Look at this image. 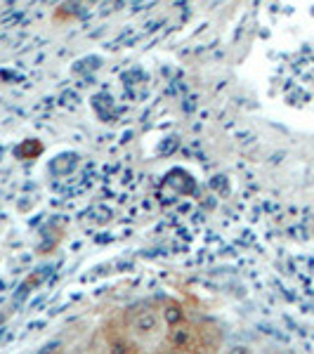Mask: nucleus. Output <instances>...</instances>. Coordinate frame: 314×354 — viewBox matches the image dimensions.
Listing matches in <instances>:
<instances>
[{"label":"nucleus","instance_id":"obj_1","mask_svg":"<svg viewBox=\"0 0 314 354\" xmlns=\"http://www.w3.org/2000/svg\"><path fill=\"white\" fill-rule=\"evenodd\" d=\"M163 314L161 310L151 305H137L133 310L125 312V319H123V326L128 330V335L133 338L137 345L142 347V342H149L154 338L163 333Z\"/></svg>","mask_w":314,"mask_h":354},{"label":"nucleus","instance_id":"obj_2","mask_svg":"<svg viewBox=\"0 0 314 354\" xmlns=\"http://www.w3.org/2000/svg\"><path fill=\"white\" fill-rule=\"evenodd\" d=\"M170 347L187 354H203L201 350V333H198V324L187 322L182 319L178 324H170L168 330H165V340Z\"/></svg>","mask_w":314,"mask_h":354},{"label":"nucleus","instance_id":"obj_3","mask_svg":"<svg viewBox=\"0 0 314 354\" xmlns=\"http://www.w3.org/2000/svg\"><path fill=\"white\" fill-rule=\"evenodd\" d=\"M198 333H201V350L203 354H215L222 345V330L215 324L205 322L198 324Z\"/></svg>","mask_w":314,"mask_h":354},{"label":"nucleus","instance_id":"obj_5","mask_svg":"<svg viewBox=\"0 0 314 354\" xmlns=\"http://www.w3.org/2000/svg\"><path fill=\"white\" fill-rule=\"evenodd\" d=\"M33 151H41V145H36V142H28V145H24V147H21V156H24V158H28V156H31V153Z\"/></svg>","mask_w":314,"mask_h":354},{"label":"nucleus","instance_id":"obj_7","mask_svg":"<svg viewBox=\"0 0 314 354\" xmlns=\"http://www.w3.org/2000/svg\"><path fill=\"white\" fill-rule=\"evenodd\" d=\"M137 354H145V352H137Z\"/></svg>","mask_w":314,"mask_h":354},{"label":"nucleus","instance_id":"obj_6","mask_svg":"<svg viewBox=\"0 0 314 354\" xmlns=\"http://www.w3.org/2000/svg\"><path fill=\"white\" fill-rule=\"evenodd\" d=\"M156 354H187V352H180V350H175V347H170L168 342H163V345L158 347Z\"/></svg>","mask_w":314,"mask_h":354},{"label":"nucleus","instance_id":"obj_4","mask_svg":"<svg viewBox=\"0 0 314 354\" xmlns=\"http://www.w3.org/2000/svg\"><path fill=\"white\" fill-rule=\"evenodd\" d=\"M163 314V319H165V324H178L185 319V312L180 310V305H175V302H170V305H165V310L161 312Z\"/></svg>","mask_w":314,"mask_h":354}]
</instances>
